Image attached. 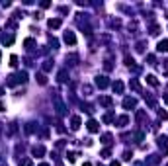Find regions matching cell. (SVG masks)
Segmentation results:
<instances>
[{"label": "cell", "instance_id": "8fae6325", "mask_svg": "<svg viewBox=\"0 0 168 166\" xmlns=\"http://www.w3.org/2000/svg\"><path fill=\"white\" fill-rule=\"evenodd\" d=\"M102 143H104V145H110V143H112V135H110V133H106V135L102 137Z\"/></svg>", "mask_w": 168, "mask_h": 166}, {"label": "cell", "instance_id": "cb8c5ba5", "mask_svg": "<svg viewBox=\"0 0 168 166\" xmlns=\"http://www.w3.org/2000/svg\"><path fill=\"white\" fill-rule=\"evenodd\" d=\"M166 166H168V164H166Z\"/></svg>", "mask_w": 168, "mask_h": 166}, {"label": "cell", "instance_id": "9c48e42d", "mask_svg": "<svg viewBox=\"0 0 168 166\" xmlns=\"http://www.w3.org/2000/svg\"><path fill=\"white\" fill-rule=\"evenodd\" d=\"M33 155L35 156H43L45 155V149H43V147H33Z\"/></svg>", "mask_w": 168, "mask_h": 166}, {"label": "cell", "instance_id": "8992f818", "mask_svg": "<svg viewBox=\"0 0 168 166\" xmlns=\"http://www.w3.org/2000/svg\"><path fill=\"white\" fill-rule=\"evenodd\" d=\"M49 27H51V29H57V27H61V20H49Z\"/></svg>", "mask_w": 168, "mask_h": 166}, {"label": "cell", "instance_id": "5bb4252c", "mask_svg": "<svg viewBox=\"0 0 168 166\" xmlns=\"http://www.w3.org/2000/svg\"><path fill=\"white\" fill-rule=\"evenodd\" d=\"M100 104H102V106H112V98H108V96H106V98L100 100Z\"/></svg>", "mask_w": 168, "mask_h": 166}, {"label": "cell", "instance_id": "7402d4cb", "mask_svg": "<svg viewBox=\"0 0 168 166\" xmlns=\"http://www.w3.org/2000/svg\"><path fill=\"white\" fill-rule=\"evenodd\" d=\"M2 92H4V90H2V88H0V96H2Z\"/></svg>", "mask_w": 168, "mask_h": 166}, {"label": "cell", "instance_id": "2e32d148", "mask_svg": "<svg viewBox=\"0 0 168 166\" xmlns=\"http://www.w3.org/2000/svg\"><path fill=\"white\" fill-rule=\"evenodd\" d=\"M59 80H61V82L67 80V70H61V72H59Z\"/></svg>", "mask_w": 168, "mask_h": 166}, {"label": "cell", "instance_id": "ba28073f", "mask_svg": "<svg viewBox=\"0 0 168 166\" xmlns=\"http://www.w3.org/2000/svg\"><path fill=\"white\" fill-rule=\"evenodd\" d=\"M113 90H115L117 94H121V92H123V82H119V80L113 82Z\"/></svg>", "mask_w": 168, "mask_h": 166}, {"label": "cell", "instance_id": "d6986e66", "mask_svg": "<svg viewBox=\"0 0 168 166\" xmlns=\"http://www.w3.org/2000/svg\"><path fill=\"white\" fill-rule=\"evenodd\" d=\"M25 47L31 49V47H33V39H25Z\"/></svg>", "mask_w": 168, "mask_h": 166}, {"label": "cell", "instance_id": "6da1fadb", "mask_svg": "<svg viewBox=\"0 0 168 166\" xmlns=\"http://www.w3.org/2000/svg\"><path fill=\"white\" fill-rule=\"evenodd\" d=\"M27 80V72H18V74H12L8 76V86H16V84H20V82H25Z\"/></svg>", "mask_w": 168, "mask_h": 166}, {"label": "cell", "instance_id": "277c9868", "mask_svg": "<svg viewBox=\"0 0 168 166\" xmlns=\"http://www.w3.org/2000/svg\"><path fill=\"white\" fill-rule=\"evenodd\" d=\"M88 131H90V133H98V131H100V127H98V121L90 119V121H88Z\"/></svg>", "mask_w": 168, "mask_h": 166}, {"label": "cell", "instance_id": "5b68a950", "mask_svg": "<svg viewBox=\"0 0 168 166\" xmlns=\"http://www.w3.org/2000/svg\"><path fill=\"white\" fill-rule=\"evenodd\" d=\"M96 84H98L100 88H106V86H108V80H106V76H98V78H96Z\"/></svg>", "mask_w": 168, "mask_h": 166}, {"label": "cell", "instance_id": "30bf717a", "mask_svg": "<svg viewBox=\"0 0 168 166\" xmlns=\"http://www.w3.org/2000/svg\"><path fill=\"white\" fill-rule=\"evenodd\" d=\"M70 127L76 131V129L80 127V117H76V115H74V117H72V125H70Z\"/></svg>", "mask_w": 168, "mask_h": 166}, {"label": "cell", "instance_id": "7a4b0ae2", "mask_svg": "<svg viewBox=\"0 0 168 166\" xmlns=\"http://www.w3.org/2000/svg\"><path fill=\"white\" fill-rule=\"evenodd\" d=\"M65 43H67V45H74V43H76V37H74V33H72V31L65 33Z\"/></svg>", "mask_w": 168, "mask_h": 166}, {"label": "cell", "instance_id": "603a6c76", "mask_svg": "<svg viewBox=\"0 0 168 166\" xmlns=\"http://www.w3.org/2000/svg\"><path fill=\"white\" fill-rule=\"evenodd\" d=\"M39 166H49V164H39Z\"/></svg>", "mask_w": 168, "mask_h": 166}, {"label": "cell", "instance_id": "7c38bea8", "mask_svg": "<svg viewBox=\"0 0 168 166\" xmlns=\"http://www.w3.org/2000/svg\"><path fill=\"white\" fill-rule=\"evenodd\" d=\"M117 123H119V125L123 127V125H127V123H129V117H127V115H121V117L117 119Z\"/></svg>", "mask_w": 168, "mask_h": 166}, {"label": "cell", "instance_id": "9a60e30c", "mask_svg": "<svg viewBox=\"0 0 168 166\" xmlns=\"http://www.w3.org/2000/svg\"><path fill=\"white\" fill-rule=\"evenodd\" d=\"M20 166H33V162H31L29 158H25V160H22V162H20Z\"/></svg>", "mask_w": 168, "mask_h": 166}, {"label": "cell", "instance_id": "44dd1931", "mask_svg": "<svg viewBox=\"0 0 168 166\" xmlns=\"http://www.w3.org/2000/svg\"><path fill=\"white\" fill-rule=\"evenodd\" d=\"M82 166H92V164H90V162H86V164H82Z\"/></svg>", "mask_w": 168, "mask_h": 166}, {"label": "cell", "instance_id": "ac0fdd59", "mask_svg": "<svg viewBox=\"0 0 168 166\" xmlns=\"http://www.w3.org/2000/svg\"><path fill=\"white\" fill-rule=\"evenodd\" d=\"M158 117H160V119H168V113L166 111H158Z\"/></svg>", "mask_w": 168, "mask_h": 166}, {"label": "cell", "instance_id": "3957f363", "mask_svg": "<svg viewBox=\"0 0 168 166\" xmlns=\"http://www.w3.org/2000/svg\"><path fill=\"white\" fill-rule=\"evenodd\" d=\"M135 106H137V100L135 98H125L123 100V108H127V110L129 108H135Z\"/></svg>", "mask_w": 168, "mask_h": 166}, {"label": "cell", "instance_id": "e0dca14e", "mask_svg": "<svg viewBox=\"0 0 168 166\" xmlns=\"http://www.w3.org/2000/svg\"><path fill=\"white\" fill-rule=\"evenodd\" d=\"M10 65H12V66L18 65V57H16V55H12V57H10Z\"/></svg>", "mask_w": 168, "mask_h": 166}, {"label": "cell", "instance_id": "52a82bcc", "mask_svg": "<svg viewBox=\"0 0 168 166\" xmlns=\"http://www.w3.org/2000/svg\"><path fill=\"white\" fill-rule=\"evenodd\" d=\"M157 49H158V51H164V53H166V51H168V39H164V41H160Z\"/></svg>", "mask_w": 168, "mask_h": 166}, {"label": "cell", "instance_id": "ffe728a7", "mask_svg": "<svg viewBox=\"0 0 168 166\" xmlns=\"http://www.w3.org/2000/svg\"><path fill=\"white\" fill-rule=\"evenodd\" d=\"M0 111H4V104L2 102H0Z\"/></svg>", "mask_w": 168, "mask_h": 166}, {"label": "cell", "instance_id": "4fadbf2b", "mask_svg": "<svg viewBox=\"0 0 168 166\" xmlns=\"http://www.w3.org/2000/svg\"><path fill=\"white\" fill-rule=\"evenodd\" d=\"M147 82H149V84H153V86H157V84H158L157 78L153 76V74H149V76H147Z\"/></svg>", "mask_w": 168, "mask_h": 166}]
</instances>
